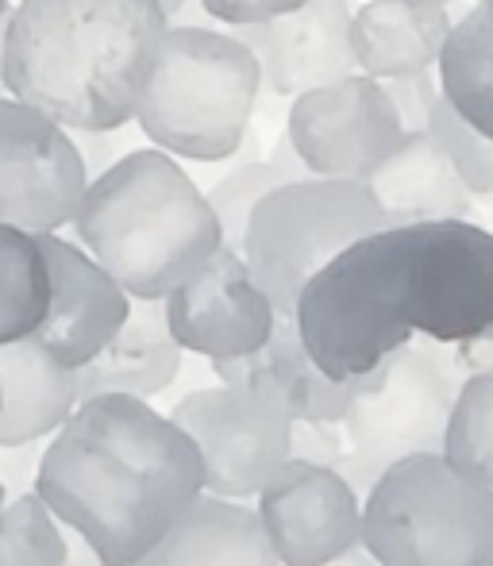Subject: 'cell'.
<instances>
[{"label":"cell","instance_id":"cell-1","mask_svg":"<svg viewBox=\"0 0 493 566\" xmlns=\"http://www.w3.org/2000/svg\"><path fill=\"white\" fill-rule=\"evenodd\" d=\"M293 324L339 381L417 336L451 347L493 324V231L459 217L370 231L301 285Z\"/></svg>","mask_w":493,"mask_h":566},{"label":"cell","instance_id":"cell-2","mask_svg":"<svg viewBox=\"0 0 493 566\" xmlns=\"http://www.w3.org/2000/svg\"><path fill=\"white\" fill-rule=\"evenodd\" d=\"M31 490L105 566H135L204 493V467L150 401L97 394L43 443Z\"/></svg>","mask_w":493,"mask_h":566},{"label":"cell","instance_id":"cell-3","mask_svg":"<svg viewBox=\"0 0 493 566\" xmlns=\"http://www.w3.org/2000/svg\"><path fill=\"white\" fill-rule=\"evenodd\" d=\"M166 28L158 0H15L4 23V93L66 132H120Z\"/></svg>","mask_w":493,"mask_h":566},{"label":"cell","instance_id":"cell-4","mask_svg":"<svg viewBox=\"0 0 493 566\" xmlns=\"http://www.w3.org/2000/svg\"><path fill=\"white\" fill-rule=\"evenodd\" d=\"M70 228L139 301H162L224 247L204 189L162 147L127 150L93 174Z\"/></svg>","mask_w":493,"mask_h":566},{"label":"cell","instance_id":"cell-5","mask_svg":"<svg viewBox=\"0 0 493 566\" xmlns=\"http://www.w3.org/2000/svg\"><path fill=\"white\" fill-rule=\"evenodd\" d=\"M259 90V62L232 31L170 23L132 119L166 155L224 163L243 147Z\"/></svg>","mask_w":493,"mask_h":566},{"label":"cell","instance_id":"cell-6","mask_svg":"<svg viewBox=\"0 0 493 566\" xmlns=\"http://www.w3.org/2000/svg\"><path fill=\"white\" fill-rule=\"evenodd\" d=\"M359 544L378 566H493V485L440 451L389 462L363 497Z\"/></svg>","mask_w":493,"mask_h":566},{"label":"cell","instance_id":"cell-7","mask_svg":"<svg viewBox=\"0 0 493 566\" xmlns=\"http://www.w3.org/2000/svg\"><path fill=\"white\" fill-rule=\"evenodd\" d=\"M386 228V212L363 181L293 178L251 209L240 254L277 316H293L301 285L347 243Z\"/></svg>","mask_w":493,"mask_h":566},{"label":"cell","instance_id":"cell-8","mask_svg":"<svg viewBox=\"0 0 493 566\" xmlns=\"http://www.w3.org/2000/svg\"><path fill=\"white\" fill-rule=\"evenodd\" d=\"M455 389L432 350L409 339L359 378V389L339 420L347 451L374 470H386L409 454L443 451Z\"/></svg>","mask_w":493,"mask_h":566},{"label":"cell","instance_id":"cell-9","mask_svg":"<svg viewBox=\"0 0 493 566\" xmlns=\"http://www.w3.org/2000/svg\"><path fill=\"white\" fill-rule=\"evenodd\" d=\"M170 420L197 443L204 493L251 501L290 459L293 417L251 386L220 381L193 389L170 409Z\"/></svg>","mask_w":493,"mask_h":566},{"label":"cell","instance_id":"cell-10","mask_svg":"<svg viewBox=\"0 0 493 566\" xmlns=\"http://www.w3.org/2000/svg\"><path fill=\"white\" fill-rule=\"evenodd\" d=\"M90 186L74 135L39 108L0 97V224L31 235L70 228Z\"/></svg>","mask_w":493,"mask_h":566},{"label":"cell","instance_id":"cell-11","mask_svg":"<svg viewBox=\"0 0 493 566\" xmlns=\"http://www.w3.org/2000/svg\"><path fill=\"white\" fill-rule=\"evenodd\" d=\"M285 139L316 178L367 181L370 170L405 139V127L378 77L347 74L293 97Z\"/></svg>","mask_w":493,"mask_h":566},{"label":"cell","instance_id":"cell-12","mask_svg":"<svg viewBox=\"0 0 493 566\" xmlns=\"http://www.w3.org/2000/svg\"><path fill=\"white\" fill-rule=\"evenodd\" d=\"M254 497V513L282 566H321L359 547L363 501L339 470L285 459Z\"/></svg>","mask_w":493,"mask_h":566},{"label":"cell","instance_id":"cell-13","mask_svg":"<svg viewBox=\"0 0 493 566\" xmlns=\"http://www.w3.org/2000/svg\"><path fill=\"white\" fill-rule=\"evenodd\" d=\"M162 308L178 347L209 363L262 347L277 321L235 247H217L186 282L166 293Z\"/></svg>","mask_w":493,"mask_h":566},{"label":"cell","instance_id":"cell-14","mask_svg":"<svg viewBox=\"0 0 493 566\" xmlns=\"http://www.w3.org/2000/svg\"><path fill=\"white\" fill-rule=\"evenodd\" d=\"M39 243L51 266V305L31 339L77 370L120 332L132 293L77 239L46 231Z\"/></svg>","mask_w":493,"mask_h":566},{"label":"cell","instance_id":"cell-15","mask_svg":"<svg viewBox=\"0 0 493 566\" xmlns=\"http://www.w3.org/2000/svg\"><path fill=\"white\" fill-rule=\"evenodd\" d=\"M228 31L254 54L262 85H270L274 97H297L359 70L352 51L347 0H305L282 15Z\"/></svg>","mask_w":493,"mask_h":566},{"label":"cell","instance_id":"cell-16","mask_svg":"<svg viewBox=\"0 0 493 566\" xmlns=\"http://www.w3.org/2000/svg\"><path fill=\"white\" fill-rule=\"evenodd\" d=\"M212 370H217L220 381L251 386L259 394L274 397L293 420H336L339 424L355 389H359V378H328L313 363V355L297 336L293 316H277L262 347L235 358H217Z\"/></svg>","mask_w":493,"mask_h":566},{"label":"cell","instance_id":"cell-17","mask_svg":"<svg viewBox=\"0 0 493 566\" xmlns=\"http://www.w3.org/2000/svg\"><path fill=\"white\" fill-rule=\"evenodd\" d=\"M386 224H417V220H471L474 197L451 166L448 150L432 132H405V139L381 158L363 181Z\"/></svg>","mask_w":493,"mask_h":566},{"label":"cell","instance_id":"cell-18","mask_svg":"<svg viewBox=\"0 0 493 566\" xmlns=\"http://www.w3.org/2000/svg\"><path fill=\"white\" fill-rule=\"evenodd\" d=\"M178 339L170 336L162 301H139L132 297L127 321L120 324L113 339L97 350L85 366H77V401L97 394H124L150 401L162 389L174 386L181 370Z\"/></svg>","mask_w":493,"mask_h":566},{"label":"cell","instance_id":"cell-19","mask_svg":"<svg viewBox=\"0 0 493 566\" xmlns=\"http://www.w3.org/2000/svg\"><path fill=\"white\" fill-rule=\"evenodd\" d=\"M135 566H282L259 513L235 497L201 493Z\"/></svg>","mask_w":493,"mask_h":566},{"label":"cell","instance_id":"cell-20","mask_svg":"<svg viewBox=\"0 0 493 566\" xmlns=\"http://www.w3.org/2000/svg\"><path fill=\"white\" fill-rule=\"evenodd\" d=\"M451 31L443 4L428 0H367L352 12V51L359 74L389 82V77L436 70L440 46Z\"/></svg>","mask_w":493,"mask_h":566},{"label":"cell","instance_id":"cell-21","mask_svg":"<svg viewBox=\"0 0 493 566\" xmlns=\"http://www.w3.org/2000/svg\"><path fill=\"white\" fill-rule=\"evenodd\" d=\"M74 405V366L59 363L31 336L0 347V448L46 440Z\"/></svg>","mask_w":493,"mask_h":566},{"label":"cell","instance_id":"cell-22","mask_svg":"<svg viewBox=\"0 0 493 566\" xmlns=\"http://www.w3.org/2000/svg\"><path fill=\"white\" fill-rule=\"evenodd\" d=\"M436 82L440 97L493 139V0H474L471 12L451 23L436 59Z\"/></svg>","mask_w":493,"mask_h":566},{"label":"cell","instance_id":"cell-23","mask_svg":"<svg viewBox=\"0 0 493 566\" xmlns=\"http://www.w3.org/2000/svg\"><path fill=\"white\" fill-rule=\"evenodd\" d=\"M51 305V266L39 235L0 224V347L35 336Z\"/></svg>","mask_w":493,"mask_h":566},{"label":"cell","instance_id":"cell-24","mask_svg":"<svg viewBox=\"0 0 493 566\" xmlns=\"http://www.w3.org/2000/svg\"><path fill=\"white\" fill-rule=\"evenodd\" d=\"M305 174H308L305 163H301L297 150H293L290 139L282 135L270 158H246L235 170H228L212 189H204V197H209L212 212H217V220H220V231H224V247L240 251L246 217H251L254 205H259L270 189L285 186V181H293V178H305Z\"/></svg>","mask_w":493,"mask_h":566},{"label":"cell","instance_id":"cell-25","mask_svg":"<svg viewBox=\"0 0 493 566\" xmlns=\"http://www.w3.org/2000/svg\"><path fill=\"white\" fill-rule=\"evenodd\" d=\"M443 459L493 485V378H463L443 436Z\"/></svg>","mask_w":493,"mask_h":566},{"label":"cell","instance_id":"cell-26","mask_svg":"<svg viewBox=\"0 0 493 566\" xmlns=\"http://www.w3.org/2000/svg\"><path fill=\"white\" fill-rule=\"evenodd\" d=\"M66 528L39 493H15L0 505V566H62Z\"/></svg>","mask_w":493,"mask_h":566},{"label":"cell","instance_id":"cell-27","mask_svg":"<svg viewBox=\"0 0 493 566\" xmlns=\"http://www.w3.org/2000/svg\"><path fill=\"white\" fill-rule=\"evenodd\" d=\"M428 132L440 139L448 150L451 166L471 189V197H493V139L471 127L443 97H436L432 116H428Z\"/></svg>","mask_w":493,"mask_h":566},{"label":"cell","instance_id":"cell-28","mask_svg":"<svg viewBox=\"0 0 493 566\" xmlns=\"http://www.w3.org/2000/svg\"><path fill=\"white\" fill-rule=\"evenodd\" d=\"M381 90H386L389 105H394V113L401 119L405 132H424L436 97H440V82L432 77V70L389 77V82H381Z\"/></svg>","mask_w":493,"mask_h":566},{"label":"cell","instance_id":"cell-29","mask_svg":"<svg viewBox=\"0 0 493 566\" xmlns=\"http://www.w3.org/2000/svg\"><path fill=\"white\" fill-rule=\"evenodd\" d=\"M347 454L344 428L336 420H293L290 424V459H305L316 467H336Z\"/></svg>","mask_w":493,"mask_h":566},{"label":"cell","instance_id":"cell-30","mask_svg":"<svg viewBox=\"0 0 493 566\" xmlns=\"http://www.w3.org/2000/svg\"><path fill=\"white\" fill-rule=\"evenodd\" d=\"M305 4V0H201V8L212 20L228 23V28H243V23H262L270 15H282L290 8Z\"/></svg>","mask_w":493,"mask_h":566},{"label":"cell","instance_id":"cell-31","mask_svg":"<svg viewBox=\"0 0 493 566\" xmlns=\"http://www.w3.org/2000/svg\"><path fill=\"white\" fill-rule=\"evenodd\" d=\"M39 454H43V440L0 448V482H4L8 497H12V493H31L35 470H39Z\"/></svg>","mask_w":493,"mask_h":566},{"label":"cell","instance_id":"cell-32","mask_svg":"<svg viewBox=\"0 0 493 566\" xmlns=\"http://www.w3.org/2000/svg\"><path fill=\"white\" fill-rule=\"evenodd\" d=\"M451 350H455V366L466 374V378H493V324L482 332H474V336L451 343Z\"/></svg>","mask_w":493,"mask_h":566},{"label":"cell","instance_id":"cell-33","mask_svg":"<svg viewBox=\"0 0 493 566\" xmlns=\"http://www.w3.org/2000/svg\"><path fill=\"white\" fill-rule=\"evenodd\" d=\"M62 566H105V563L97 559V552L77 532L66 528V559H62Z\"/></svg>","mask_w":493,"mask_h":566},{"label":"cell","instance_id":"cell-34","mask_svg":"<svg viewBox=\"0 0 493 566\" xmlns=\"http://www.w3.org/2000/svg\"><path fill=\"white\" fill-rule=\"evenodd\" d=\"M321 566H378V563H374L367 547L359 544V547H352V552L339 555V559H328V563H321Z\"/></svg>","mask_w":493,"mask_h":566},{"label":"cell","instance_id":"cell-35","mask_svg":"<svg viewBox=\"0 0 493 566\" xmlns=\"http://www.w3.org/2000/svg\"><path fill=\"white\" fill-rule=\"evenodd\" d=\"M158 4H162V12H166V15H170V23H174V15H178V12H181V8H186V4H189V0H158Z\"/></svg>","mask_w":493,"mask_h":566},{"label":"cell","instance_id":"cell-36","mask_svg":"<svg viewBox=\"0 0 493 566\" xmlns=\"http://www.w3.org/2000/svg\"><path fill=\"white\" fill-rule=\"evenodd\" d=\"M4 23L8 20H0V97H4Z\"/></svg>","mask_w":493,"mask_h":566},{"label":"cell","instance_id":"cell-37","mask_svg":"<svg viewBox=\"0 0 493 566\" xmlns=\"http://www.w3.org/2000/svg\"><path fill=\"white\" fill-rule=\"evenodd\" d=\"M8 12H12V0H0V20H8Z\"/></svg>","mask_w":493,"mask_h":566},{"label":"cell","instance_id":"cell-38","mask_svg":"<svg viewBox=\"0 0 493 566\" xmlns=\"http://www.w3.org/2000/svg\"><path fill=\"white\" fill-rule=\"evenodd\" d=\"M8 501V490H4V482H0V505H4Z\"/></svg>","mask_w":493,"mask_h":566},{"label":"cell","instance_id":"cell-39","mask_svg":"<svg viewBox=\"0 0 493 566\" xmlns=\"http://www.w3.org/2000/svg\"><path fill=\"white\" fill-rule=\"evenodd\" d=\"M428 4H448V0H428Z\"/></svg>","mask_w":493,"mask_h":566}]
</instances>
